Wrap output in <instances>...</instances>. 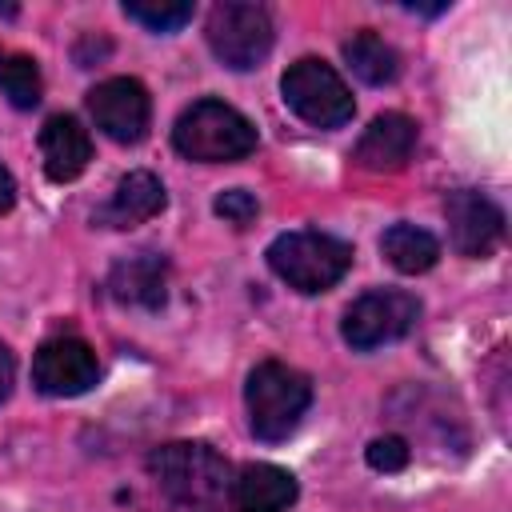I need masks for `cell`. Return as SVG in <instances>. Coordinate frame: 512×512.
I'll return each instance as SVG.
<instances>
[{"mask_svg": "<svg viewBox=\"0 0 512 512\" xmlns=\"http://www.w3.org/2000/svg\"><path fill=\"white\" fill-rule=\"evenodd\" d=\"M148 476L180 512H224L236 472L212 444L172 440L148 452Z\"/></svg>", "mask_w": 512, "mask_h": 512, "instance_id": "obj_1", "label": "cell"}, {"mask_svg": "<svg viewBox=\"0 0 512 512\" xmlns=\"http://www.w3.org/2000/svg\"><path fill=\"white\" fill-rule=\"evenodd\" d=\"M244 404H248L252 436L264 444H280L300 428V420L312 404V384L304 372H296L280 360H260L248 372Z\"/></svg>", "mask_w": 512, "mask_h": 512, "instance_id": "obj_2", "label": "cell"}, {"mask_svg": "<svg viewBox=\"0 0 512 512\" xmlns=\"http://www.w3.org/2000/svg\"><path fill=\"white\" fill-rule=\"evenodd\" d=\"M172 144L196 164H232L256 152V124L224 100H196L176 116Z\"/></svg>", "mask_w": 512, "mask_h": 512, "instance_id": "obj_3", "label": "cell"}, {"mask_svg": "<svg viewBox=\"0 0 512 512\" xmlns=\"http://www.w3.org/2000/svg\"><path fill=\"white\" fill-rule=\"evenodd\" d=\"M268 268L288 288L316 296V292H328L336 280H344V272L352 268V244L328 232H312V228L280 232L268 244Z\"/></svg>", "mask_w": 512, "mask_h": 512, "instance_id": "obj_4", "label": "cell"}, {"mask_svg": "<svg viewBox=\"0 0 512 512\" xmlns=\"http://www.w3.org/2000/svg\"><path fill=\"white\" fill-rule=\"evenodd\" d=\"M204 36H208L212 56L224 68H232V72L260 68L264 56L272 52V40H276L268 8L248 4V0H224V4H216L208 12Z\"/></svg>", "mask_w": 512, "mask_h": 512, "instance_id": "obj_5", "label": "cell"}, {"mask_svg": "<svg viewBox=\"0 0 512 512\" xmlns=\"http://www.w3.org/2000/svg\"><path fill=\"white\" fill-rule=\"evenodd\" d=\"M280 92L284 104L312 128H340L356 112L348 84L320 56H300L296 64H288V72L280 76Z\"/></svg>", "mask_w": 512, "mask_h": 512, "instance_id": "obj_6", "label": "cell"}, {"mask_svg": "<svg viewBox=\"0 0 512 512\" xmlns=\"http://www.w3.org/2000/svg\"><path fill=\"white\" fill-rule=\"evenodd\" d=\"M416 320H420V300L412 292L376 288V292H364L360 300L348 304V312L340 320V336L356 352H372L380 344L408 336L416 328Z\"/></svg>", "mask_w": 512, "mask_h": 512, "instance_id": "obj_7", "label": "cell"}, {"mask_svg": "<svg viewBox=\"0 0 512 512\" xmlns=\"http://www.w3.org/2000/svg\"><path fill=\"white\" fill-rule=\"evenodd\" d=\"M88 112H92L96 128L116 144H140L148 136V124H152L148 88L140 80H132V76L100 80L88 92Z\"/></svg>", "mask_w": 512, "mask_h": 512, "instance_id": "obj_8", "label": "cell"}, {"mask_svg": "<svg viewBox=\"0 0 512 512\" xmlns=\"http://www.w3.org/2000/svg\"><path fill=\"white\" fill-rule=\"evenodd\" d=\"M100 380V360L80 336H56L32 356V384L44 396H84Z\"/></svg>", "mask_w": 512, "mask_h": 512, "instance_id": "obj_9", "label": "cell"}, {"mask_svg": "<svg viewBox=\"0 0 512 512\" xmlns=\"http://www.w3.org/2000/svg\"><path fill=\"white\" fill-rule=\"evenodd\" d=\"M444 216H448L452 248L460 256H488L504 236V212L484 192H472V188L448 192Z\"/></svg>", "mask_w": 512, "mask_h": 512, "instance_id": "obj_10", "label": "cell"}, {"mask_svg": "<svg viewBox=\"0 0 512 512\" xmlns=\"http://www.w3.org/2000/svg\"><path fill=\"white\" fill-rule=\"evenodd\" d=\"M412 152H416V120L404 112H384L360 132L352 160L364 172H400L412 160Z\"/></svg>", "mask_w": 512, "mask_h": 512, "instance_id": "obj_11", "label": "cell"}, {"mask_svg": "<svg viewBox=\"0 0 512 512\" xmlns=\"http://www.w3.org/2000/svg\"><path fill=\"white\" fill-rule=\"evenodd\" d=\"M300 488L296 476L280 464H244L232 476V496L228 504L236 512H288L296 504Z\"/></svg>", "mask_w": 512, "mask_h": 512, "instance_id": "obj_12", "label": "cell"}, {"mask_svg": "<svg viewBox=\"0 0 512 512\" xmlns=\"http://www.w3.org/2000/svg\"><path fill=\"white\" fill-rule=\"evenodd\" d=\"M108 292L120 304L156 312L168 300V260L160 252H136L108 272Z\"/></svg>", "mask_w": 512, "mask_h": 512, "instance_id": "obj_13", "label": "cell"}, {"mask_svg": "<svg viewBox=\"0 0 512 512\" xmlns=\"http://www.w3.org/2000/svg\"><path fill=\"white\" fill-rule=\"evenodd\" d=\"M40 156L44 172L56 184L76 180L92 160V136L76 116H48L40 128Z\"/></svg>", "mask_w": 512, "mask_h": 512, "instance_id": "obj_14", "label": "cell"}, {"mask_svg": "<svg viewBox=\"0 0 512 512\" xmlns=\"http://www.w3.org/2000/svg\"><path fill=\"white\" fill-rule=\"evenodd\" d=\"M164 204H168L164 184H160L152 172L136 168V172L120 176V184L112 188V196H108V204L96 212V220L108 224V228H136V224L152 220L156 212H164Z\"/></svg>", "mask_w": 512, "mask_h": 512, "instance_id": "obj_15", "label": "cell"}, {"mask_svg": "<svg viewBox=\"0 0 512 512\" xmlns=\"http://www.w3.org/2000/svg\"><path fill=\"white\" fill-rule=\"evenodd\" d=\"M380 252L388 256V264L404 276H416V272H428L436 260H440V240L428 232V228H416V224H392L384 236H380Z\"/></svg>", "mask_w": 512, "mask_h": 512, "instance_id": "obj_16", "label": "cell"}, {"mask_svg": "<svg viewBox=\"0 0 512 512\" xmlns=\"http://www.w3.org/2000/svg\"><path fill=\"white\" fill-rule=\"evenodd\" d=\"M344 60H348V68L364 80V84H392L396 76H400V56H396V48L384 40V36H376L372 28H360V32H352L348 40H344Z\"/></svg>", "mask_w": 512, "mask_h": 512, "instance_id": "obj_17", "label": "cell"}, {"mask_svg": "<svg viewBox=\"0 0 512 512\" xmlns=\"http://www.w3.org/2000/svg\"><path fill=\"white\" fill-rule=\"evenodd\" d=\"M0 92L12 100V108H36L44 96V80H40L36 60L24 52L0 48Z\"/></svg>", "mask_w": 512, "mask_h": 512, "instance_id": "obj_18", "label": "cell"}, {"mask_svg": "<svg viewBox=\"0 0 512 512\" xmlns=\"http://www.w3.org/2000/svg\"><path fill=\"white\" fill-rule=\"evenodd\" d=\"M124 16L152 28V32H176L192 20V4L188 0H172V4H140V0H124Z\"/></svg>", "mask_w": 512, "mask_h": 512, "instance_id": "obj_19", "label": "cell"}, {"mask_svg": "<svg viewBox=\"0 0 512 512\" xmlns=\"http://www.w3.org/2000/svg\"><path fill=\"white\" fill-rule=\"evenodd\" d=\"M364 460H368V468H376V472H400V468L412 460V448H408V440H400V436H376V440L364 448Z\"/></svg>", "mask_w": 512, "mask_h": 512, "instance_id": "obj_20", "label": "cell"}, {"mask_svg": "<svg viewBox=\"0 0 512 512\" xmlns=\"http://www.w3.org/2000/svg\"><path fill=\"white\" fill-rule=\"evenodd\" d=\"M212 208H216V216H224V220H228V224H236V228H244V224H252V220L260 216L256 196H252V192H244V188H228V192H220Z\"/></svg>", "mask_w": 512, "mask_h": 512, "instance_id": "obj_21", "label": "cell"}, {"mask_svg": "<svg viewBox=\"0 0 512 512\" xmlns=\"http://www.w3.org/2000/svg\"><path fill=\"white\" fill-rule=\"evenodd\" d=\"M12 384H16V360H12V352L0 344V404L12 396Z\"/></svg>", "mask_w": 512, "mask_h": 512, "instance_id": "obj_22", "label": "cell"}, {"mask_svg": "<svg viewBox=\"0 0 512 512\" xmlns=\"http://www.w3.org/2000/svg\"><path fill=\"white\" fill-rule=\"evenodd\" d=\"M16 204V180H12V172L0 164V212H8Z\"/></svg>", "mask_w": 512, "mask_h": 512, "instance_id": "obj_23", "label": "cell"}]
</instances>
